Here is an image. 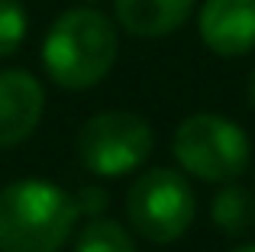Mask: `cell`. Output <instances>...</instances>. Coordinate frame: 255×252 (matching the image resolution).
<instances>
[{
	"label": "cell",
	"instance_id": "7a4b0ae2",
	"mask_svg": "<svg viewBox=\"0 0 255 252\" xmlns=\"http://www.w3.org/2000/svg\"><path fill=\"white\" fill-rule=\"evenodd\" d=\"M75 223V197L58 184L29 178L0 191V252H58Z\"/></svg>",
	"mask_w": 255,
	"mask_h": 252
},
{
	"label": "cell",
	"instance_id": "277c9868",
	"mask_svg": "<svg viewBox=\"0 0 255 252\" xmlns=\"http://www.w3.org/2000/svg\"><path fill=\"white\" fill-rule=\"evenodd\" d=\"M194 214L197 201L191 184L171 168L142 171L126 194V217L132 230L158 246L184 236V230L194 223Z\"/></svg>",
	"mask_w": 255,
	"mask_h": 252
},
{
	"label": "cell",
	"instance_id": "9c48e42d",
	"mask_svg": "<svg viewBox=\"0 0 255 252\" xmlns=\"http://www.w3.org/2000/svg\"><path fill=\"white\" fill-rule=\"evenodd\" d=\"M210 217H213V223H217V230H223V233H230V236H243L255 223L252 191L239 188V184H226V188L217 191V197H213Z\"/></svg>",
	"mask_w": 255,
	"mask_h": 252
},
{
	"label": "cell",
	"instance_id": "6da1fadb",
	"mask_svg": "<svg viewBox=\"0 0 255 252\" xmlns=\"http://www.w3.org/2000/svg\"><path fill=\"white\" fill-rule=\"evenodd\" d=\"M120 52L110 16L94 6H71L49 26L42 39V68L58 88L84 91L104 81Z\"/></svg>",
	"mask_w": 255,
	"mask_h": 252
},
{
	"label": "cell",
	"instance_id": "5bb4252c",
	"mask_svg": "<svg viewBox=\"0 0 255 252\" xmlns=\"http://www.w3.org/2000/svg\"><path fill=\"white\" fill-rule=\"evenodd\" d=\"M233 252H255V246H236Z\"/></svg>",
	"mask_w": 255,
	"mask_h": 252
},
{
	"label": "cell",
	"instance_id": "3957f363",
	"mask_svg": "<svg viewBox=\"0 0 255 252\" xmlns=\"http://www.w3.org/2000/svg\"><path fill=\"white\" fill-rule=\"evenodd\" d=\"M171 152L184 171L200 181L223 184L249 168V136L220 114H194L174 132Z\"/></svg>",
	"mask_w": 255,
	"mask_h": 252
},
{
	"label": "cell",
	"instance_id": "52a82bcc",
	"mask_svg": "<svg viewBox=\"0 0 255 252\" xmlns=\"http://www.w3.org/2000/svg\"><path fill=\"white\" fill-rule=\"evenodd\" d=\"M45 110V91L36 75L23 68L0 71V149L26 142Z\"/></svg>",
	"mask_w": 255,
	"mask_h": 252
},
{
	"label": "cell",
	"instance_id": "ba28073f",
	"mask_svg": "<svg viewBox=\"0 0 255 252\" xmlns=\"http://www.w3.org/2000/svg\"><path fill=\"white\" fill-rule=\"evenodd\" d=\"M197 0H113V16L136 39H162L191 19Z\"/></svg>",
	"mask_w": 255,
	"mask_h": 252
},
{
	"label": "cell",
	"instance_id": "4fadbf2b",
	"mask_svg": "<svg viewBox=\"0 0 255 252\" xmlns=\"http://www.w3.org/2000/svg\"><path fill=\"white\" fill-rule=\"evenodd\" d=\"M249 104H252V110H255V71L249 75Z\"/></svg>",
	"mask_w": 255,
	"mask_h": 252
},
{
	"label": "cell",
	"instance_id": "5b68a950",
	"mask_svg": "<svg viewBox=\"0 0 255 252\" xmlns=\"http://www.w3.org/2000/svg\"><path fill=\"white\" fill-rule=\"evenodd\" d=\"M152 126L132 110H100L78 132V155L84 168L104 178L136 171L152 155Z\"/></svg>",
	"mask_w": 255,
	"mask_h": 252
},
{
	"label": "cell",
	"instance_id": "8992f818",
	"mask_svg": "<svg viewBox=\"0 0 255 252\" xmlns=\"http://www.w3.org/2000/svg\"><path fill=\"white\" fill-rule=\"evenodd\" d=\"M197 29L213 55H249L255 49V0H204Z\"/></svg>",
	"mask_w": 255,
	"mask_h": 252
},
{
	"label": "cell",
	"instance_id": "8fae6325",
	"mask_svg": "<svg viewBox=\"0 0 255 252\" xmlns=\"http://www.w3.org/2000/svg\"><path fill=\"white\" fill-rule=\"evenodd\" d=\"M26 6L19 0H0V58L13 55L26 39Z\"/></svg>",
	"mask_w": 255,
	"mask_h": 252
},
{
	"label": "cell",
	"instance_id": "7c38bea8",
	"mask_svg": "<svg viewBox=\"0 0 255 252\" xmlns=\"http://www.w3.org/2000/svg\"><path fill=\"white\" fill-rule=\"evenodd\" d=\"M78 217H100L107 210V191L104 188H81L75 194Z\"/></svg>",
	"mask_w": 255,
	"mask_h": 252
},
{
	"label": "cell",
	"instance_id": "30bf717a",
	"mask_svg": "<svg viewBox=\"0 0 255 252\" xmlns=\"http://www.w3.org/2000/svg\"><path fill=\"white\" fill-rule=\"evenodd\" d=\"M75 252H136V243L117 220L91 217L75 240Z\"/></svg>",
	"mask_w": 255,
	"mask_h": 252
}]
</instances>
